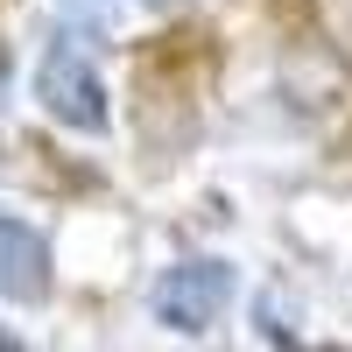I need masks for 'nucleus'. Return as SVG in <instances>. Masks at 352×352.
I'll return each instance as SVG.
<instances>
[{"instance_id": "nucleus-1", "label": "nucleus", "mask_w": 352, "mask_h": 352, "mask_svg": "<svg viewBox=\"0 0 352 352\" xmlns=\"http://www.w3.org/2000/svg\"><path fill=\"white\" fill-rule=\"evenodd\" d=\"M232 289H240V268H232V261H219V254H190V261H176V268L155 275L148 310H155L162 331L197 338V331H212L219 317H226Z\"/></svg>"}, {"instance_id": "nucleus-2", "label": "nucleus", "mask_w": 352, "mask_h": 352, "mask_svg": "<svg viewBox=\"0 0 352 352\" xmlns=\"http://www.w3.org/2000/svg\"><path fill=\"white\" fill-rule=\"evenodd\" d=\"M36 99L56 127H78V134H106L113 106H106V78L92 71V56H85L71 36H56L36 64Z\"/></svg>"}, {"instance_id": "nucleus-3", "label": "nucleus", "mask_w": 352, "mask_h": 352, "mask_svg": "<svg viewBox=\"0 0 352 352\" xmlns=\"http://www.w3.org/2000/svg\"><path fill=\"white\" fill-rule=\"evenodd\" d=\"M0 296L8 303H50V240L14 212H0Z\"/></svg>"}, {"instance_id": "nucleus-4", "label": "nucleus", "mask_w": 352, "mask_h": 352, "mask_svg": "<svg viewBox=\"0 0 352 352\" xmlns=\"http://www.w3.org/2000/svg\"><path fill=\"white\" fill-rule=\"evenodd\" d=\"M0 352H21V338H14V331H0Z\"/></svg>"}, {"instance_id": "nucleus-5", "label": "nucleus", "mask_w": 352, "mask_h": 352, "mask_svg": "<svg viewBox=\"0 0 352 352\" xmlns=\"http://www.w3.org/2000/svg\"><path fill=\"white\" fill-rule=\"evenodd\" d=\"M289 352H345V345H289Z\"/></svg>"}, {"instance_id": "nucleus-6", "label": "nucleus", "mask_w": 352, "mask_h": 352, "mask_svg": "<svg viewBox=\"0 0 352 352\" xmlns=\"http://www.w3.org/2000/svg\"><path fill=\"white\" fill-rule=\"evenodd\" d=\"M155 8H162V0H155Z\"/></svg>"}]
</instances>
